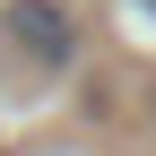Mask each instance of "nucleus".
<instances>
[{"label": "nucleus", "instance_id": "obj_2", "mask_svg": "<svg viewBox=\"0 0 156 156\" xmlns=\"http://www.w3.org/2000/svg\"><path fill=\"white\" fill-rule=\"evenodd\" d=\"M139 9H147V17H156V0H139Z\"/></svg>", "mask_w": 156, "mask_h": 156}, {"label": "nucleus", "instance_id": "obj_1", "mask_svg": "<svg viewBox=\"0 0 156 156\" xmlns=\"http://www.w3.org/2000/svg\"><path fill=\"white\" fill-rule=\"evenodd\" d=\"M0 44H9V61L26 78H61L78 61V26H69L61 0H9L0 9Z\"/></svg>", "mask_w": 156, "mask_h": 156}]
</instances>
